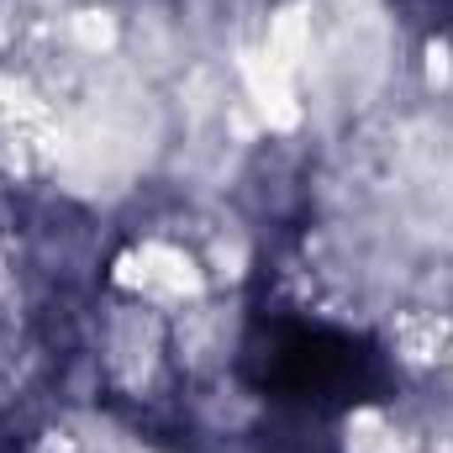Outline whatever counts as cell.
<instances>
[{
	"label": "cell",
	"mask_w": 453,
	"mask_h": 453,
	"mask_svg": "<svg viewBox=\"0 0 453 453\" xmlns=\"http://www.w3.org/2000/svg\"><path fill=\"white\" fill-rule=\"evenodd\" d=\"M237 380L280 411L342 417L395 395V364L353 327L301 311H258L237 348Z\"/></svg>",
	"instance_id": "6da1fadb"
},
{
	"label": "cell",
	"mask_w": 453,
	"mask_h": 453,
	"mask_svg": "<svg viewBox=\"0 0 453 453\" xmlns=\"http://www.w3.org/2000/svg\"><path fill=\"white\" fill-rule=\"evenodd\" d=\"M0 453H27V443H21V438L5 427V422H0Z\"/></svg>",
	"instance_id": "277c9868"
},
{
	"label": "cell",
	"mask_w": 453,
	"mask_h": 453,
	"mask_svg": "<svg viewBox=\"0 0 453 453\" xmlns=\"http://www.w3.org/2000/svg\"><path fill=\"white\" fill-rule=\"evenodd\" d=\"M248 453H342L333 438V417H311V411H280L274 422L253 438Z\"/></svg>",
	"instance_id": "7a4b0ae2"
},
{
	"label": "cell",
	"mask_w": 453,
	"mask_h": 453,
	"mask_svg": "<svg viewBox=\"0 0 453 453\" xmlns=\"http://www.w3.org/2000/svg\"><path fill=\"white\" fill-rule=\"evenodd\" d=\"M417 27H427L433 37H449L453 42V0H395Z\"/></svg>",
	"instance_id": "3957f363"
}]
</instances>
